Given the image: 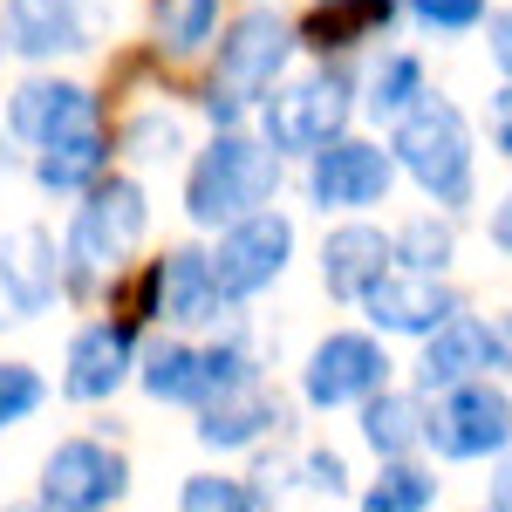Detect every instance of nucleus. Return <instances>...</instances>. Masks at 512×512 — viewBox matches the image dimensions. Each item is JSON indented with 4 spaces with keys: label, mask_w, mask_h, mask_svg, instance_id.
<instances>
[{
    "label": "nucleus",
    "mask_w": 512,
    "mask_h": 512,
    "mask_svg": "<svg viewBox=\"0 0 512 512\" xmlns=\"http://www.w3.org/2000/svg\"><path fill=\"white\" fill-rule=\"evenodd\" d=\"M274 424H280L274 396H267V383L253 376V383L219 390L205 410H198V444H205V451H246V444H260Z\"/></svg>",
    "instance_id": "f3484780"
},
{
    "label": "nucleus",
    "mask_w": 512,
    "mask_h": 512,
    "mask_svg": "<svg viewBox=\"0 0 512 512\" xmlns=\"http://www.w3.org/2000/svg\"><path fill=\"white\" fill-rule=\"evenodd\" d=\"M103 158H110V144H103V130L89 123V130H69V137L41 144L35 178L48 185V192H82V185H96V178H103Z\"/></svg>",
    "instance_id": "4be33fe9"
},
{
    "label": "nucleus",
    "mask_w": 512,
    "mask_h": 512,
    "mask_svg": "<svg viewBox=\"0 0 512 512\" xmlns=\"http://www.w3.org/2000/svg\"><path fill=\"white\" fill-rule=\"evenodd\" d=\"M342 123H349V82L335 76V69L301 76L267 103V151H274V158L280 151H308V158H315L321 144H335Z\"/></svg>",
    "instance_id": "0eeeda50"
},
{
    "label": "nucleus",
    "mask_w": 512,
    "mask_h": 512,
    "mask_svg": "<svg viewBox=\"0 0 512 512\" xmlns=\"http://www.w3.org/2000/svg\"><path fill=\"white\" fill-rule=\"evenodd\" d=\"M424 28H478L485 21V0H410Z\"/></svg>",
    "instance_id": "7c9ffc66"
},
{
    "label": "nucleus",
    "mask_w": 512,
    "mask_h": 512,
    "mask_svg": "<svg viewBox=\"0 0 512 512\" xmlns=\"http://www.w3.org/2000/svg\"><path fill=\"white\" fill-rule=\"evenodd\" d=\"M7 123H14L21 137H35V144H55V137L96 123V96H89L82 82H28V89L7 103Z\"/></svg>",
    "instance_id": "a211bd4d"
},
{
    "label": "nucleus",
    "mask_w": 512,
    "mask_h": 512,
    "mask_svg": "<svg viewBox=\"0 0 512 512\" xmlns=\"http://www.w3.org/2000/svg\"><path fill=\"white\" fill-rule=\"evenodd\" d=\"M7 41H14L21 55H62V48H89L82 0H7Z\"/></svg>",
    "instance_id": "6ab92c4d"
},
{
    "label": "nucleus",
    "mask_w": 512,
    "mask_h": 512,
    "mask_svg": "<svg viewBox=\"0 0 512 512\" xmlns=\"http://www.w3.org/2000/svg\"><path fill=\"white\" fill-rule=\"evenodd\" d=\"M376 28H390V0H321L315 21H308V41L349 48V41H369Z\"/></svg>",
    "instance_id": "5701e85b"
},
{
    "label": "nucleus",
    "mask_w": 512,
    "mask_h": 512,
    "mask_svg": "<svg viewBox=\"0 0 512 512\" xmlns=\"http://www.w3.org/2000/svg\"><path fill=\"white\" fill-rule=\"evenodd\" d=\"M287 21L280 14H239L233 35L219 41V69H212V96H205V110L212 123H233L260 89H274V76L287 69Z\"/></svg>",
    "instance_id": "7ed1b4c3"
},
{
    "label": "nucleus",
    "mask_w": 512,
    "mask_h": 512,
    "mask_svg": "<svg viewBox=\"0 0 512 512\" xmlns=\"http://www.w3.org/2000/svg\"><path fill=\"white\" fill-rule=\"evenodd\" d=\"M130 355H137V321H89L76 342H69V376L62 390L76 403H103L123 390L130 376Z\"/></svg>",
    "instance_id": "2eb2a0df"
},
{
    "label": "nucleus",
    "mask_w": 512,
    "mask_h": 512,
    "mask_svg": "<svg viewBox=\"0 0 512 512\" xmlns=\"http://www.w3.org/2000/svg\"><path fill=\"white\" fill-rule=\"evenodd\" d=\"M362 444H369L383 465H403V458L424 444V403H417V396H396V390L369 396V403H362Z\"/></svg>",
    "instance_id": "aec40b11"
},
{
    "label": "nucleus",
    "mask_w": 512,
    "mask_h": 512,
    "mask_svg": "<svg viewBox=\"0 0 512 512\" xmlns=\"http://www.w3.org/2000/svg\"><path fill=\"white\" fill-rule=\"evenodd\" d=\"M485 512H506V506H485Z\"/></svg>",
    "instance_id": "4c0bfd02"
},
{
    "label": "nucleus",
    "mask_w": 512,
    "mask_h": 512,
    "mask_svg": "<svg viewBox=\"0 0 512 512\" xmlns=\"http://www.w3.org/2000/svg\"><path fill=\"white\" fill-rule=\"evenodd\" d=\"M62 287V253L41 226H14L0 239V308L7 315H41Z\"/></svg>",
    "instance_id": "4468645a"
},
{
    "label": "nucleus",
    "mask_w": 512,
    "mask_h": 512,
    "mask_svg": "<svg viewBox=\"0 0 512 512\" xmlns=\"http://www.w3.org/2000/svg\"><path fill=\"white\" fill-rule=\"evenodd\" d=\"M390 260H396V246L376 226H335L321 239V287L335 301H362L376 280L390 274Z\"/></svg>",
    "instance_id": "dca6fc26"
},
{
    "label": "nucleus",
    "mask_w": 512,
    "mask_h": 512,
    "mask_svg": "<svg viewBox=\"0 0 512 512\" xmlns=\"http://www.w3.org/2000/svg\"><path fill=\"white\" fill-rule=\"evenodd\" d=\"M369 117H410L417 103H424V62L417 55H383L376 69H369Z\"/></svg>",
    "instance_id": "b1692460"
},
{
    "label": "nucleus",
    "mask_w": 512,
    "mask_h": 512,
    "mask_svg": "<svg viewBox=\"0 0 512 512\" xmlns=\"http://www.w3.org/2000/svg\"><path fill=\"white\" fill-rule=\"evenodd\" d=\"M512 355L499 342V328L478 315H451L437 328L431 342H424V362H417V376H424V390H465V383H485V376H499Z\"/></svg>",
    "instance_id": "f8f14e48"
},
{
    "label": "nucleus",
    "mask_w": 512,
    "mask_h": 512,
    "mask_svg": "<svg viewBox=\"0 0 512 512\" xmlns=\"http://www.w3.org/2000/svg\"><path fill=\"white\" fill-rule=\"evenodd\" d=\"M485 48H492V62H499V76L512 82V7H506V14H492V41H485Z\"/></svg>",
    "instance_id": "473e14b6"
},
{
    "label": "nucleus",
    "mask_w": 512,
    "mask_h": 512,
    "mask_svg": "<svg viewBox=\"0 0 512 512\" xmlns=\"http://www.w3.org/2000/svg\"><path fill=\"white\" fill-rule=\"evenodd\" d=\"M158 21V41L171 55H192L198 41H212V21H219V0H158L151 7Z\"/></svg>",
    "instance_id": "bb28decb"
},
{
    "label": "nucleus",
    "mask_w": 512,
    "mask_h": 512,
    "mask_svg": "<svg viewBox=\"0 0 512 512\" xmlns=\"http://www.w3.org/2000/svg\"><path fill=\"white\" fill-rule=\"evenodd\" d=\"M0 512H48V506H0Z\"/></svg>",
    "instance_id": "e433bc0d"
},
{
    "label": "nucleus",
    "mask_w": 512,
    "mask_h": 512,
    "mask_svg": "<svg viewBox=\"0 0 512 512\" xmlns=\"http://www.w3.org/2000/svg\"><path fill=\"white\" fill-rule=\"evenodd\" d=\"M424 444L451 465H478V458H506L512 451V396L485 376L465 390H444L437 410L424 417Z\"/></svg>",
    "instance_id": "39448f33"
},
{
    "label": "nucleus",
    "mask_w": 512,
    "mask_h": 512,
    "mask_svg": "<svg viewBox=\"0 0 512 512\" xmlns=\"http://www.w3.org/2000/svg\"><path fill=\"white\" fill-rule=\"evenodd\" d=\"M390 390V355L376 335H328L315 342L308 369H301V396L315 410H342V403H369Z\"/></svg>",
    "instance_id": "1a4fd4ad"
},
{
    "label": "nucleus",
    "mask_w": 512,
    "mask_h": 512,
    "mask_svg": "<svg viewBox=\"0 0 512 512\" xmlns=\"http://www.w3.org/2000/svg\"><path fill=\"white\" fill-rule=\"evenodd\" d=\"M396 164H403L437 205H465V198H472V130L458 117V103L424 96L410 117L396 123Z\"/></svg>",
    "instance_id": "f03ea898"
},
{
    "label": "nucleus",
    "mask_w": 512,
    "mask_h": 512,
    "mask_svg": "<svg viewBox=\"0 0 512 512\" xmlns=\"http://www.w3.org/2000/svg\"><path fill=\"white\" fill-rule=\"evenodd\" d=\"M287 253H294V226H287L280 212H253V219L226 226V239L205 253V260H212V287H219L226 301H246V294H260V287L280 280Z\"/></svg>",
    "instance_id": "6e6552de"
},
{
    "label": "nucleus",
    "mask_w": 512,
    "mask_h": 512,
    "mask_svg": "<svg viewBox=\"0 0 512 512\" xmlns=\"http://www.w3.org/2000/svg\"><path fill=\"white\" fill-rule=\"evenodd\" d=\"M362 308H369V321H376L383 335H424V342H431L451 315H465L458 294H451L444 280L437 274H410V267L383 274L369 294H362Z\"/></svg>",
    "instance_id": "ddd939ff"
},
{
    "label": "nucleus",
    "mask_w": 512,
    "mask_h": 512,
    "mask_svg": "<svg viewBox=\"0 0 512 512\" xmlns=\"http://www.w3.org/2000/svg\"><path fill=\"white\" fill-rule=\"evenodd\" d=\"M492 144H499V151L512 158V82L499 89V110H492Z\"/></svg>",
    "instance_id": "72a5a7b5"
},
{
    "label": "nucleus",
    "mask_w": 512,
    "mask_h": 512,
    "mask_svg": "<svg viewBox=\"0 0 512 512\" xmlns=\"http://www.w3.org/2000/svg\"><path fill=\"white\" fill-rule=\"evenodd\" d=\"M301 472H308V485L328 492V499H342V492H349V465H342L335 451H308V458H301Z\"/></svg>",
    "instance_id": "2f4dec72"
},
{
    "label": "nucleus",
    "mask_w": 512,
    "mask_h": 512,
    "mask_svg": "<svg viewBox=\"0 0 512 512\" xmlns=\"http://www.w3.org/2000/svg\"><path fill=\"white\" fill-rule=\"evenodd\" d=\"M178 512H260V492H253V485H239V478L198 472V478H185Z\"/></svg>",
    "instance_id": "cd10ccee"
},
{
    "label": "nucleus",
    "mask_w": 512,
    "mask_h": 512,
    "mask_svg": "<svg viewBox=\"0 0 512 512\" xmlns=\"http://www.w3.org/2000/svg\"><path fill=\"white\" fill-rule=\"evenodd\" d=\"M437 506V472L424 465H383V478L362 492V512H431Z\"/></svg>",
    "instance_id": "393cba45"
},
{
    "label": "nucleus",
    "mask_w": 512,
    "mask_h": 512,
    "mask_svg": "<svg viewBox=\"0 0 512 512\" xmlns=\"http://www.w3.org/2000/svg\"><path fill=\"white\" fill-rule=\"evenodd\" d=\"M130 492V465L96 437H69L41 465V506L48 512H110Z\"/></svg>",
    "instance_id": "423d86ee"
},
{
    "label": "nucleus",
    "mask_w": 512,
    "mask_h": 512,
    "mask_svg": "<svg viewBox=\"0 0 512 512\" xmlns=\"http://www.w3.org/2000/svg\"><path fill=\"white\" fill-rule=\"evenodd\" d=\"M41 396H48V383H41L28 362H0V431L21 424V417H35Z\"/></svg>",
    "instance_id": "c85d7f7f"
},
{
    "label": "nucleus",
    "mask_w": 512,
    "mask_h": 512,
    "mask_svg": "<svg viewBox=\"0 0 512 512\" xmlns=\"http://www.w3.org/2000/svg\"><path fill=\"white\" fill-rule=\"evenodd\" d=\"M144 239V192L130 185V178H110V185H96L89 205L76 212V226H69V253H62V280L69 287H89L96 274H110L123 253Z\"/></svg>",
    "instance_id": "20e7f679"
},
{
    "label": "nucleus",
    "mask_w": 512,
    "mask_h": 512,
    "mask_svg": "<svg viewBox=\"0 0 512 512\" xmlns=\"http://www.w3.org/2000/svg\"><path fill=\"white\" fill-rule=\"evenodd\" d=\"M137 376H144V390L158 396V403H198L205 410V396H212V383H205V349H192V342H151Z\"/></svg>",
    "instance_id": "412c9836"
},
{
    "label": "nucleus",
    "mask_w": 512,
    "mask_h": 512,
    "mask_svg": "<svg viewBox=\"0 0 512 512\" xmlns=\"http://www.w3.org/2000/svg\"><path fill=\"white\" fill-rule=\"evenodd\" d=\"M137 315L178 321V328H205V321H219V315H226V294L212 287V260H205L198 246L164 253L158 267L144 274V287H137Z\"/></svg>",
    "instance_id": "9d476101"
},
{
    "label": "nucleus",
    "mask_w": 512,
    "mask_h": 512,
    "mask_svg": "<svg viewBox=\"0 0 512 512\" xmlns=\"http://www.w3.org/2000/svg\"><path fill=\"white\" fill-rule=\"evenodd\" d=\"M492 246H499V253H512V192L492 205Z\"/></svg>",
    "instance_id": "f704fd0d"
},
{
    "label": "nucleus",
    "mask_w": 512,
    "mask_h": 512,
    "mask_svg": "<svg viewBox=\"0 0 512 512\" xmlns=\"http://www.w3.org/2000/svg\"><path fill=\"white\" fill-rule=\"evenodd\" d=\"M274 185H280V158L267 144L219 137L212 151H198L192 178H185V212H192L198 226H239V219L267 212Z\"/></svg>",
    "instance_id": "f257e3e1"
},
{
    "label": "nucleus",
    "mask_w": 512,
    "mask_h": 512,
    "mask_svg": "<svg viewBox=\"0 0 512 512\" xmlns=\"http://www.w3.org/2000/svg\"><path fill=\"white\" fill-rule=\"evenodd\" d=\"M396 178V158L376 151V144H355V137H335L321 144L315 164H308V198L321 212H355V205H376Z\"/></svg>",
    "instance_id": "9b49d317"
},
{
    "label": "nucleus",
    "mask_w": 512,
    "mask_h": 512,
    "mask_svg": "<svg viewBox=\"0 0 512 512\" xmlns=\"http://www.w3.org/2000/svg\"><path fill=\"white\" fill-rule=\"evenodd\" d=\"M390 246H396V260H403L410 274H444V267L458 260V233H451V219H437V212L410 219Z\"/></svg>",
    "instance_id": "a878e982"
},
{
    "label": "nucleus",
    "mask_w": 512,
    "mask_h": 512,
    "mask_svg": "<svg viewBox=\"0 0 512 512\" xmlns=\"http://www.w3.org/2000/svg\"><path fill=\"white\" fill-rule=\"evenodd\" d=\"M492 506H506V512H512V451L499 458V485H492Z\"/></svg>",
    "instance_id": "c9c22d12"
},
{
    "label": "nucleus",
    "mask_w": 512,
    "mask_h": 512,
    "mask_svg": "<svg viewBox=\"0 0 512 512\" xmlns=\"http://www.w3.org/2000/svg\"><path fill=\"white\" fill-rule=\"evenodd\" d=\"M123 144H130V158H171V151H178V117L151 110V117H137L123 130Z\"/></svg>",
    "instance_id": "c756f323"
}]
</instances>
